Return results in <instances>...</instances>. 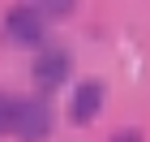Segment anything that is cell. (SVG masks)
<instances>
[{
  "instance_id": "6da1fadb",
  "label": "cell",
  "mask_w": 150,
  "mask_h": 142,
  "mask_svg": "<svg viewBox=\"0 0 150 142\" xmlns=\"http://www.w3.org/2000/svg\"><path fill=\"white\" fill-rule=\"evenodd\" d=\"M13 133L22 142H43L47 133H52V108H47V99H17Z\"/></svg>"
},
{
  "instance_id": "7a4b0ae2",
  "label": "cell",
  "mask_w": 150,
  "mask_h": 142,
  "mask_svg": "<svg viewBox=\"0 0 150 142\" xmlns=\"http://www.w3.org/2000/svg\"><path fill=\"white\" fill-rule=\"evenodd\" d=\"M30 73H35L39 91H56V86L73 73V60H69L64 47H43V52L35 56V65H30Z\"/></svg>"
},
{
  "instance_id": "3957f363",
  "label": "cell",
  "mask_w": 150,
  "mask_h": 142,
  "mask_svg": "<svg viewBox=\"0 0 150 142\" xmlns=\"http://www.w3.org/2000/svg\"><path fill=\"white\" fill-rule=\"evenodd\" d=\"M43 13L35 9V4H17V9H9V17H4V30H9L17 43H39L43 39Z\"/></svg>"
},
{
  "instance_id": "277c9868",
  "label": "cell",
  "mask_w": 150,
  "mask_h": 142,
  "mask_svg": "<svg viewBox=\"0 0 150 142\" xmlns=\"http://www.w3.org/2000/svg\"><path fill=\"white\" fill-rule=\"evenodd\" d=\"M99 108H103V82L99 78H86V82L73 91V103H69V116L77 125H90L99 116Z\"/></svg>"
},
{
  "instance_id": "5b68a950",
  "label": "cell",
  "mask_w": 150,
  "mask_h": 142,
  "mask_svg": "<svg viewBox=\"0 0 150 142\" xmlns=\"http://www.w3.org/2000/svg\"><path fill=\"white\" fill-rule=\"evenodd\" d=\"M13 121H17V99L0 95V133H13Z\"/></svg>"
},
{
  "instance_id": "8992f818",
  "label": "cell",
  "mask_w": 150,
  "mask_h": 142,
  "mask_svg": "<svg viewBox=\"0 0 150 142\" xmlns=\"http://www.w3.org/2000/svg\"><path fill=\"white\" fill-rule=\"evenodd\" d=\"M112 142H142V133H137V129H120Z\"/></svg>"
}]
</instances>
